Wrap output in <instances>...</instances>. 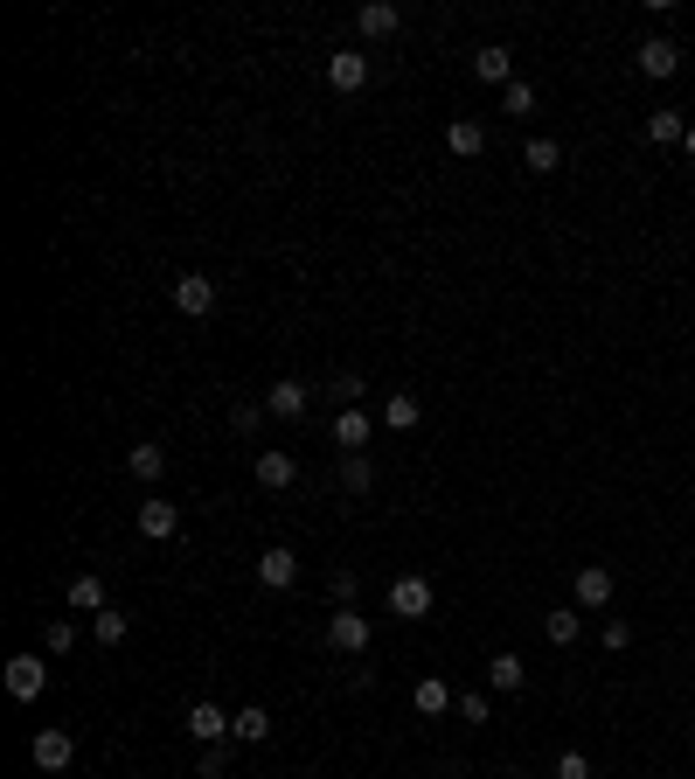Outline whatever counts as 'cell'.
Masks as SVG:
<instances>
[{"label": "cell", "instance_id": "6da1fadb", "mask_svg": "<svg viewBox=\"0 0 695 779\" xmlns=\"http://www.w3.org/2000/svg\"><path fill=\"white\" fill-rule=\"evenodd\" d=\"M181 724H188V738H195V745H230V731H237V717H230L223 703H209V696H202V703H188V717H181Z\"/></svg>", "mask_w": 695, "mask_h": 779}, {"label": "cell", "instance_id": "7a4b0ae2", "mask_svg": "<svg viewBox=\"0 0 695 779\" xmlns=\"http://www.w3.org/2000/svg\"><path fill=\"white\" fill-rule=\"evenodd\" d=\"M42 689H49V668H42V654H14V661H7V696H14V703H35Z\"/></svg>", "mask_w": 695, "mask_h": 779}, {"label": "cell", "instance_id": "3957f363", "mask_svg": "<svg viewBox=\"0 0 695 779\" xmlns=\"http://www.w3.org/2000/svg\"><path fill=\"white\" fill-rule=\"evenodd\" d=\"M174 307L188 313V320L216 313V279H209V272H181V279H174Z\"/></svg>", "mask_w": 695, "mask_h": 779}, {"label": "cell", "instance_id": "277c9868", "mask_svg": "<svg viewBox=\"0 0 695 779\" xmlns=\"http://www.w3.org/2000/svg\"><path fill=\"white\" fill-rule=\"evenodd\" d=\"M570 592H577V613H605V606H612V571H605V564H584V571L570 578Z\"/></svg>", "mask_w": 695, "mask_h": 779}, {"label": "cell", "instance_id": "5b68a950", "mask_svg": "<svg viewBox=\"0 0 695 779\" xmlns=\"http://www.w3.org/2000/svg\"><path fill=\"white\" fill-rule=\"evenodd\" d=\"M390 613H397V620H424V613H431V578H397V585H390Z\"/></svg>", "mask_w": 695, "mask_h": 779}, {"label": "cell", "instance_id": "8992f818", "mask_svg": "<svg viewBox=\"0 0 695 779\" xmlns=\"http://www.w3.org/2000/svg\"><path fill=\"white\" fill-rule=\"evenodd\" d=\"M139 536H146V543H167V536H181V508H174V501H139Z\"/></svg>", "mask_w": 695, "mask_h": 779}, {"label": "cell", "instance_id": "52a82bcc", "mask_svg": "<svg viewBox=\"0 0 695 779\" xmlns=\"http://www.w3.org/2000/svg\"><path fill=\"white\" fill-rule=\"evenodd\" d=\"M327 647H334V654H362V647H369V620L341 606V613L327 620Z\"/></svg>", "mask_w": 695, "mask_h": 779}, {"label": "cell", "instance_id": "ba28073f", "mask_svg": "<svg viewBox=\"0 0 695 779\" xmlns=\"http://www.w3.org/2000/svg\"><path fill=\"white\" fill-rule=\"evenodd\" d=\"M327 84H334V91H362V84H369V56H362V49H334V56H327Z\"/></svg>", "mask_w": 695, "mask_h": 779}, {"label": "cell", "instance_id": "9c48e42d", "mask_svg": "<svg viewBox=\"0 0 695 779\" xmlns=\"http://www.w3.org/2000/svg\"><path fill=\"white\" fill-rule=\"evenodd\" d=\"M258 585H265V592H292V585H299V557H292V550H265V557H258Z\"/></svg>", "mask_w": 695, "mask_h": 779}, {"label": "cell", "instance_id": "30bf717a", "mask_svg": "<svg viewBox=\"0 0 695 779\" xmlns=\"http://www.w3.org/2000/svg\"><path fill=\"white\" fill-rule=\"evenodd\" d=\"M633 63H640V70H647V77H675V70H682V49H675V42H668V35H647V42H640V56H633Z\"/></svg>", "mask_w": 695, "mask_h": 779}, {"label": "cell", "instance_id": "8fae6325", "mask_svg": "<svg viewBox=\"0 0 695 779\" xmlns=\"http://www.w3.org/2000/svg\"><path fill=\"white\" fill-rule=\"evenodd\" d=\"M28 752H35V766H42V773H63V766L77 759L70 731H35V745H28Z\"/></svg>", "mask_w": 695, "mask_h": 779}, {"label": "cell", "instance_id": "7c38bea8", "mask_svg": "<svg viewBox=\"0 0 695 779\" xmlns=\"http://www.w3.org/2000/svg\"><path fill=\"white\" fill-rule=\"evenodd\" d=\"M306 404H313V397H306V383H292V376H278L272 390H265V411H272V418H306Z\"/></svg>", "mask_w": 695, "mask_h": 779}, {"label": "cell", "instance_id": "4fadbf2b", "mask_svg": "<svg viewBox=\"0 0 695 779\" xmlns=\"http://www.w3.org/2000/svg\"><path fill=\"white\" fill-rule=\"evenodd\" d=\"M355 28H362L369 42H383V35H397V28H404V14H397L390 0H369V7H355Z\"/></svg>", "mask_w": 695, "mask_h": 779}, {"label": "cell", "instance_id": "5bb4252c", "mask_svg": "<svg viewBox=\"0 0 695 779\" xmlns=\"http://www.w3.org/2000/svg\"><path fill=\"white\" fill-rule=\"evenodd\" d=\"M299 480V467H292V453H278V446H265L258 453V487H272V494H285Z\"/></svg>", "mask_w": 695, "mask_h": 779}, {"label": "cell", "instance_id": "9a60e30c", "mask_svg": "<svg viewBox=\"0 0 695 779\" xmlns=\"http://www.w3.org/2000/svg\"><path fill=\"white\" fill-rule=\"evenodd\" d=\"M369 439H376L369 411H341V418H334V446H341V453H362Z\"/></svg>", "mask_w": 695, "mask_h": 779}, {"label": "cell", "instance_id": "2e32d148", "mask_svg": "<svg viewBox=\"0 0 695 779\" xmlns=\"http://www.w3.org/2000/svg\"><path fill=\"white\" fill-rule=\"evenodd\" d=\"M473 77L508 91V84H515V56H508V49H480V56H473Z\"/></svg>", "mask_w": 695, "mask_h": 779}, {"label": "cell", "instance_id": "e0dca14e", "mask_svg": "<svg viewBox=\"0 0 695 779\" xmlns=\"http://www.w3.org/2000/svg\"><path fill=\"white\" fill-rule=\"evenodd\" d=\"M411 703L424 710V717H445V710H459V696H452V689H445L438 675H424V682H417V689H411Z\"/></svg>", "mask_w": 695, "mask_h": 779}, {"label": "cell", "instance_id": "ac0fdd59", "mask_svg": "<svg viewBox=\"0 0 695 779\" xmlns=\"http://www.w3.org/2000/svg\"><path fill=\"white\" fill-rule=\"evenodd\" d=\"M522 682H529L522 654H494V661H487V689H501V696H508V689H522Z\"/></svg>", "mask_w": 695, "mask_h": 779}, {"label": "cell", "instance_id": "d6986e66", "mask_svg": "<svg viewBox=\"0 0 695 779\" xmlns=\"http://www.w3.org/2000/svg\"><path fill=\"white\" fill-rule=\"evenodd\" d=\"M445 147H452V154H459V160L487 154V126H480V119H459V126L445 133Z\"/></svg>", "mask_w": 695, "mask_h": 779}, {"label": "cell", "instance_id": "ffe728a7", "mask_svg": "<svg viewBox=\"0 0 695 779\" xmlns=\"http://www.w3.org/2000/svg\"><path fill=\"white\" fill-rule=\"evenodd\" d=\"M417 418H424V404H417L411 390H397V397H383V425H390V432H411Z\"/></svg>", "mask_w": 695, "mask_h": 779}, {"label": "cell", "instance_id": "44dd1931", "mask_svg": "<svg viewBox=\"0 0 695 779\" xmlns=\"http://www.w3.org/2000/svg\"><path fill=\"white\" fill-rule=\"evenodd\" d=\"M70 606L98 620V613H105V578H91V571H84V578H70Z\"/></svg>", "mask_w": 695, "mask_h": 779}, {"label": "cell", "instance_id": "7402d4cb", "mask_svg": "<svg viewBox=\"0 0 695 779\" xmlns=\"http://www.w3.org/2000/svg\"><path fill=\"white\" fill-rule=\"evenodd\" d=\"M237 745H265L272 738V717H265V703H251V710H237V731H230Z\"/></svg>", "mask_w": 695, "mask_h": 779}, {"label": "cell", "instance_id": "603a6c76", "mask_svg": "<svg viewBox=\"0 0 695 779\" xmlns=\"http://www.w3.org/2000/svg\"><path fill=\"white\" fill-rule=\"evenodd\" d=\"M647 140H654V147H675V140H689V119H682V112H654V119H647Z\"/></svg>", "mask_w": 695, "mask_h": 779}, {"label": "cell", "instance_id": "cb8c5ba5", "mask_svg": "<svg viewBox=\"0 0 695 779\" xmlns=\"http://www.w3.org/2000/svg\"><path fill=\"white\" fill-rule=\"evenodd\" d=\"M126 467H133L139 480H160V473H167V453H160V446L146 439V446H133V453H126Z\"/></svg>", "mask_w": 695, "mask_h": 779}, {"label": "cell", "instance_id": "d4e9b609", "mask_svg": "<svg viewBox=\"0 0 695 779\" xmlns=\"http://www.w3.org/2000/svg\"><path fill=\"white\" fill-rule=\"evenodd\" d=\"M341 487H348V494H369V487H376V467H369L362 453H348V460H341Z\"/></svg>", "mask_w": 695, "mask_h": 779}, {"label": "cell", "instance_id": "484cf974", "mask_svg": "<svg viewBox=\"0 0 695 779\" xmlns=\"http://www.w3.org/2000/svg\"><path fill=\"white\" fill-rule=\"evenodd\" d=\"M522 160H529L536 174H556V167H563V147H556V140H529V147H522Z\"/></svg>", "mask_w": 695, "mask_h": 779}, {"label": "cell", "instance_id": "4316f807", "mask_svg": "<svg viewBox=\"0 0 695 779\" xmlns=\"http://www.w3.org/2000/svg\"><path fill=\"white\" fill-rule=\"evenodd\" d=\"M543 633H550L556 647H570V640H577V606H563V613H550V620H543Z\"/></svg>", "mask_w": 695, "mask_h": 779}, {"label": "cell", "instance_id": "83f0119b", "mask_svg": "<svg viewBox=\"0 0 695 779\" xmlns=\"http://www.w3.org/2000/svg\"><path fill=\"white\" fill-rule=\"evenodd\" d=\"M223 766H230V752H223V745H202V759H195V779H216Z\"/></svg>", "mask_w": 695, "mask_h": 779}, {"label": "cell", "instance_id": "f1b7e54d", "mask_svg": "<svg viewBox=\"0 0 695 779\" xmlns=\"http://www.w3.org/2000/svg\"><path fill=\"white\" fill-rule=\"evenodd\" d=\"M98 640H105V647H119V640H126V613H112V606H105V613H98Z\"/></svg>", "mask_w": 695, "mask_h": 779}, {"label": "cell", "instance_id": "f546056e", "mask_svg": "<svg viewBox=\"0 0 695 779\" xmlns=\"http://www.w3.org/2000/svg\"><path fill=\"white\" fill-rule=\"evenodd\" d=\"M501 105L522 119V112H536V91H529V84H508V91H501Z\"/></svg>", "mask_w": 695, "mask_h": 779}, {"label": "cell", "instance_id": "4dcf8cb0", "mask_svg": "<svg viewBox=\"0 0 695 779\" xmlns=\"http://www.w3.org/2000/svg\"><path fill=\"white\" fill-rule=\"evenodd\" d=\"M77 647V626L70 620H49V654H70Z\"/></svg>", "mask_w": 695, "mask_h": 779}, {"label": "cell", "instance_id": "1f68e13d", "mask_svg": "<svg viewBox=\"0 0 695 779\" xmlns=\"http://www.w3.org/2000/svg\"><path fill=\"white\" fill-rule=\"evenodd\" d=\"M556 779H591V759H584V752H563V759H556Z\"/></svg>", "mask_w": 695, "mask_h": 779}, {"label": "cell", "instance_id": "d6a6232c", "mask_svg": "<svg viewBox=\"0 0 695 779\" xmlns=\"http://www.w3.org/2000/svg\"><path fill=\"white\" fill-rule=\"evenodd\" d=\"M459 717H466V724H487V696L466 689V696H459Z\"/></svg>", "mask_w": 695, "mask_h": 779}, {"label": "cell", "instance_id": "836d02e7", "mask_svg": "<svg viewBox=\"0 0 695 779\" xmlns=\"http://www.w3.org/2000/svg\"><path fill=\"white\" fill-rule=\"evenodd\" d=\"M258 418H265V404H237V411H230L237 432H258Z\"/></svg>", "mask_w": 695, "mask_h": 779}, {"label": "cell", "instance_id": "e575fe53", "mask_svg": "<svg viewBox=\"0 0 695 779\" xmlns=\"http://www.w3.org/2000/svg\"><path fill=\"white\" fill-rule=\"evenodd\" d=\"M626 640H633V626H626V620H605V647H612V654H619Z\"/></svg>", "mask_w": 695, "mask_h": 779}, {"label": "cell", "instance_id": "d590c367", "mask_svg": "<svg viewBox=\"0 0 695 779\" xmlns=\"http://www.w3.org/2000/svg\"><path fill=\"white\" fill-rule=\"evenodd\" d=\"M682 147H689V154H695V126H689V140H682Z\"/></svg>", "mask_w": 695, "mask_h": 779}, {"label": "cell", "instance_id": "8d00e7d4", "mask_svg": "<svg viewBox=\"0 0 695 779\" xmlns=\"http://www.w3.org/2000/svg\"><path fill=\"white\" fill-rule=\"evenodd\" d=\"M689 745H695V724H689Z\"/></svg>", "mask_w": 695, "mask_h": 779}]
</instances>
